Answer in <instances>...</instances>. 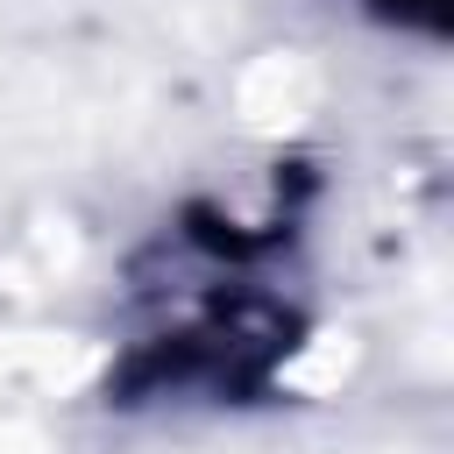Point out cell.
<instances>
[{
    "label": "cell",
    "instance_id": "6da1fadb",
    "mask_svg": "<svg viewBox=\"0 0 454 454\" xmlns=\"http://www.w3.org/2000/svg\"><path fill=\"white\" fill-rule=\"evenodd\" d=\"M383 7H440V0H383Z\"/></svg>",
    "mask_w": 454,
    "mask_h": 454
}]
</instances>
